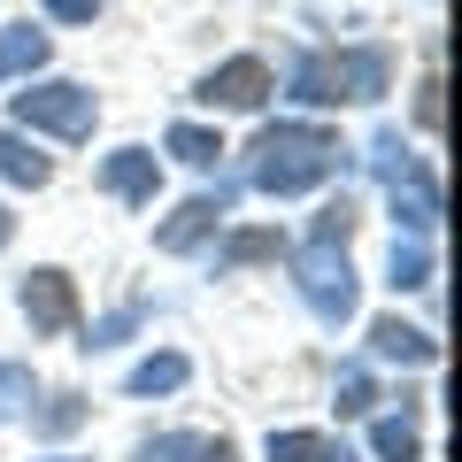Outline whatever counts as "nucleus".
<instances>
[{"instance_id":"f257e3e1","label":"nucleus","mask_w":462,"mask_h":462,"mask_svg":"<svg viewBox=\"0 0 462 462\" xmlns=\"http://www.w3.org/2000/svg\"><path fill=\"white\" fill-rule=\"evenodd\" d=\"M339 154L346 147L324 132V124H263L254 147H247V185L293 200V193H309V185H324L331 170H339Z\"/></svg>"},{"instance_id":"f03ea898","label":"nucleus","mask_w":462,"mask_h":462,"mask_svg":"<svg viewBox=\"0 0 462 462\" xmlns=\"http://www.w3.org/2000/svg\"><path fill=\"white\" fill-rule=\"evenodd\" d=\"M385 85H393L385 47H339V54H293L285 93L309 100V108H331V100H378Z\"/></svg>"},{"instance_id":"7ed1b4c3","label":"nucleus","mask_w":462,"mask_h":462,"mask_svg":"<svg viewBox=\"0 0 462 462\" xmlns=\"http://www.w3.org/2000/svg\"><path fill=\"white\" fill-rule=\"evenodd\" d=\"M16 132H54V139H93V116H100V100H93V85H78V78H39V85H23L16 93Z\"/></svg>"},{"instance_id":"20e7f679","label":"nucleus","mask_w":462,"mask_h":462,"mask_svg":"<svg viewBox=\"0 0 462 462\" xmlns=\"http://www.w3.org/2000/svg\"><path fill=\"white\" fill-rule=\"evenodd\" d=\"M293 285H300V300H309L324 324H346V316H355V263H346L339 239L293 247Z\"/></svg>"},{"instance_id":"39448f33","label":"nucleus","mask_w":462,"mask_h":462,"mask_svg":"<svg viewBox=\"0 0 462 462\" xmlns=\"http://www.w3.org/2000/svg\"><path fill=\"white\" fill-rule=\"evenodd\" d=\"M16 309H23V324H32L39 339H62V331L78 324V285H69V270H23Z\"/></svg>"},{"instance_id":"423d86ee","label":"nucleus","mask_w":462,"mask_h":462,"mask_svg":"<svg viewBox=\"0 0 462 462\" xmlns=\"http://www.w3.org/2000/svg\"><path fill=\"white\" fill-rule=\"evenodd\" d=\"M200 100H208V108H263L270 100V62L263 54H231L224 69L200 78Z\"/></svg>"},{"instance_id":"0eeeda50","label":"nucleus","mask_w":462,"mask_h":462,"mask_svg":"<svg viewBox=\"0 0 462 462\" xmlns=\"http://www.w3.org/2000/svg\"><path fill=\"white\" fill-rule=\"evenodd\" d=\"M224 216H231V185H216V193H193V200H185V208L170 216L162 231H154V247H162V254H193L200 239L224 224Z\"/></svg>"},{"instance_id":"6e6552de","label":"nucleus","mask_w":462,"mask_h":462,"mask_svg":"<svg viewBox=\"0 0 462 462\" xmlns=\"http://www.w3.org/2000/svg\"><path fill=\"white\" fill-rule=\"evenodd\" d=\"M393 224L409 231V239H431V231H439V185H431L424 162H409L393 178Z\"/></svg>"},{"instance_id":"1a4fd4ad","label":"nucleus","mask_w":462,"mask_h":462,"mask_svg":"<svg viewBox=\"0 0 462 462\" xmlns=\"http://www.w3.org/2000/svg\"><path fill=\"white\" fill-rule=\"evenodd\" d=\"M154 185H162V162H154L147 147H116L108 162H100V193H116V200H154Z\"/></svg>"},{"instance_id":"9d476101","label":"nucleus","mask_w":462,"mask_h":462,"mask_svg":"<svg viewBox=\"0 0 462 462\" xmlns=\"http://www.w3.org/2000/svg\"><path fill=\"white\" fill-rule=\"evenodd\" d=\"M370 355H385V363H439V339L431 331H416V324H401V316H378L370 324Z\"/></svg>"},{"instance_id":"9b49d317","label":"nucleus","mask_w":462,"mask_h":462,"mask_svg":"<svg viewBox=\"0 0 462 462\" xmlns=\"http://www.w3.org/2000/svg\"><path fill=\"white\" fill-rule=\"evenodd\" d=\"M47 54H54V39L39 32V23H8V32H0V78H39Z\"/></svg>"},{"instance_id":"f8f14e48","label":"nucleus","mask_w":462,"mask_h":462,"mask_svg":"<svg viewBox=\"0 0 462 462\" xmlns=\"http://www.w3.org/2000/svg\"><path fill=\"white\" fill-rule=\"evenodd\" d=\"M0 178H8V185H23V193H39V185L54 178V162H47V154H39L23 132H8V139H0Z\"/></svg>"},{"instance_id":"ddd939ff","label":"nucleus","mask_w":462,"mask_h":462,"mask_svg":"<svg viewBox=\"0 0 462 462\" xmlns=\"http://www.w3.org/2000/svg\"><path fill=\"white\" fill-rule=\"evenodd\" d=\"M185 378H193V363H185V355H147V363L124 378V393H132V401H154V393H178Z\"/></svg>"},{"instance_id":"4468645a","label":"nucleus","mask_w":462,"mask_h":462,"mask_svg":"<svg viewBox=\"0 0 462 462\" xmlns=\"http://www.w3.org/2000/svg\"><path fill=\"white\" fill-rule=\"evenodd\" d=\"M385 285H393V293L431 285V247H424V239H393V254H385Z\"/></svg>"},{"instance_id":"2eb2a0df","label":"nucleus","mask_w":462,"mask_h":462,"mask_svg":"<svg viewBox=\"0 0 462 462\" xmlns=\"http://www.w3.org/2000/svg\"><path fill=\"white\" fill-rule=\"evenodd\" d=\"M370 455L378 462H424V439H416L409 416H378V424H370Z\"/></svg>"},{"instance_id":"dca6fc26","label":"nucleus","mask_w":462,"mask_h":462,"mask_svg":"<svg viewBox=\"0 0 462 462\" xmlns=\"http://www.w3.org/2000/svg\"><path fill=\"white\" fill-rule=\"evenodd\" d=\"M170 154H178L185 170H216V154H224V139L208 132V124H170V139H162Z\"/></svg>"},{"instance_id":"f3484780","label":"nucleus","mask_w":462,"mask_h":462,"mask_svg":"<svg viewBox=\"0 0 462 462\" xmlns=\"http://www.w3.org/2000/svg\"><path fill=\"white\" fill-rule=\"evenodd\" d=\"M263 455L270 462H331V455H339V439H324V431H270Z\"/></svg>"},{"instance_id":"a211bd4d","label":"nucleus","mask_w":462,"mask_h":462,"mask_svg":"<svg viewBox=\"0 0 462 462\" xmlns=\"http://www.w3.org/2000/svg\"><path fill=\"white\" fill-rule=\"evenodd\" d=\"M200 431H154V439H139V455L132 462H200Z\"/></svg>"},{"instance_id":"6ab92c4d","label":"nucleus","mask_w":462,"mask_h":462,"mask_svg":"<svg viewBox=\"0 0 462 462\" xmlns=\"http://www.w3.org/2000/svg\"><path fill=\"white\" fill-rule=\"evenodd\" d=\"M32 363H0V424H16L23 409H32Z\"/></svg>"},{"instance_id":"aec40b11","label":"nucleus","mask_w":462,"mask_h":462,"mask_svg":"<svg viewBox=\"0 0 462 462\" xmlns=\"http://www.w3.org/2000/svg\"><path fill=\"white\" fill-rule=\"evenodd\" d=\"M370 409H378V385H370L363 363H346L339 370V416H370Z\"/></svg>"},{"instance_id":"412c9836","label":"nucleus","mask_w":462,"mask_h":462,"mask_svg":"<svg viewBox=\"0 0 462 462\" xmlns=\"http://www.w3.org/2000/svg\"><path fill=\"white\" fill-rule=\"evenodd\" d=\"M409 162H416V154L401 147V132H378V139H370V170H378L385 185H393V178H401V170H409Z\"/></svg>"},{"instance_id":"4be33fe9","label":"nucleus","mask_w":462,"mask_h":462,"mask_svg":"<svg viewBox=\"0 0 462 462\" xmlns=\"http://www.w3.org/2000/svg\"><path fill=\"white\" fill-rule=\"evenodd\" d=\"M78 424H85L78 393H54V409H39V431H47V439H62V431H78Z\"/></svg>"},{"instance_id":"5701e85b","label":"nucleus","mask_w":462,"mask_h":462,"mask_svg":"<svg viewBox=\"0 0 462 462\" xmlns=\"http://www.w3.org/2000/svg\"><path fill=\"white\" fill-rule=\"evenodd\" d=\"M132 331H139V309H116V316H100L78 346H116V339H132Z\"/></svg>"},{"instance_id":"b1692460","label":"nucleus","mask_w":462,"mask_h":462,"mask_svg":"<svg viewBox=\"0 0 462 462\" xmlns=\"http://www.w3.org/2000/svg\"><path fill=\"white\" fill-rule=\"evenodd\" d=\"M270 247H278V239H263V231H239V239H231V247H224V270L254 263V254H270Z\"/></svg>"},{"instance_id":"393cba45","label":"nucleus","mask_w":462,"mask_h":462,"mask_svg":"<svg viewBox=\"0 0 462 462\" xmlns=\"http://www.w3.org/2000/svg\"><path fill=\"white\" fill-rule=\"evenodd\" d=\"M39 8H47L54 23H93V8H100V0H39Z\"/></svg>"},{"instance_id":"a878e982","label":"nucleus","mask_w":462,"mask_h":462,"mask_svg":"<svg viewBox=\"0 0 462 462\" xmlns=\"http://www.w3.org/2000/svg\"><path fill=\"white\" fill-rule=\"evenodd\" d=\"M200 462H239V455H231L224 439H208V447H200Z\"/></svg>"},{"instance_id":"bb28decb","label":"nucleus","mask_w":462,"mask_h":462,"mask_svg":"<svg viewBox=\"0 0 462 462\" xmlns=\"http://www.w3.org/2000/svg\"><path fill=\"white\" fill-rule=\"evenodd\" d=\"M331 462H363V455H355V447H339V455H331Z\"/></svg>"},{"instance_id":"cd10ccee","label":"nucleus","mask_w":462,"mask_h":462,"mask_svg":"<svg viewBox=\"0 0 462 462\" xmlns=\"http://www.w3.org/2000/svg\"><path fill=\"white\" fill-rule=\"evenodd\" d=\"M0 247H8V208H0Z\"/></svg>"},{"instance_id":"c85d7f7f","label":"nucleus","mask_w":462,"mask_h":462,"mask_svg":"<svg viewBox=\"0 0 462 462\" xmlns=\"http://www.w3.org/2000/svg\"><path fill=\"white\" fill-rule=\"evenodd\" d=\"M39 462H78V455H39Z\"/></svg>"}]
</instances>
